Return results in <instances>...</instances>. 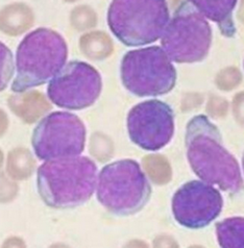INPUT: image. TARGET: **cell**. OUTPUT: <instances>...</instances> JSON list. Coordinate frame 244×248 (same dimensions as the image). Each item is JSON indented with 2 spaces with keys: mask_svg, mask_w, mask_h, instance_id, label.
<instances>
[{
  "mask_svg": "<svg viewBox=\"0 0 244 248\" xmlns=\"http://www.w3.org/2000/svg\"><path fill=\"white\" fill-rule=\"evenodd\" d=\"M185 143L188 162L201 181L231 195L243 190L239 164L226 149L219 129L208 117L198 115L189 121Z\"/></svg>",
  "mask_w": 244,
  "mask_h": 248,
  "instance_id": "cell-1",
  "label": "cell"
},
{
  "mask_svg": "<svg viewBox=\"0 0 244 248\" xmlns=\"http://www.w3.org/2000/svg\"><path fill=\"white\" fill-rule=\"evenodd\" d=\"M97 177L96 164L87 156L53 158L46 161L38 169V191L50 208L74 209L92 197Z\"/></svg>",
  "mask_w": 244,
  "mask_h": 248,
  "instance_id": "cell-2",
  "label": "cell"
},
{
  "mask_svg": "<svg viewBox=\"0 0 244 248\" xmlns=\"http://www.w3.org/2000/svg\"><path fill=\"white\" fill-rule=\"evenodd\" d=\"M68 46L61 34L46 27L27 33L16 53V78L12 91L20 93L44 85L65 66Z\"/></svg>",
  "mask_w": 244,
  "mask_h": 248,
  "instance_id": "cell-3",
  "label": "cell"
},
{
  "mask_svg": "<svg viewBox=\"0 0 244 248\" xmlns=\"http://www.w3.org/2000/svg\"><path fill=\"white\" fill-rule=\"evenodd\" d=\"M97 199L117 216L140 212L149 202L151 187L138 162L120 160L104 166L97 177Z\"/></svg>",
  "mask_w": 244,
  "mask_h": 248,
  "instance_id": "cell-4",
  "label": "cell"
},
{
  "mask_svg": "<svg viewBox=\"0 0 244 248\" xmlns=\"http://www.w3.org/2000/svg\"><path fill=\"white\" fill-rule=\"evenodd\" d=\"M170 14L166 0H113L108 24L124 45H147L162 37Z\"/></svg>",
  "mask_w": 244,
  "mask_h": 248,
  "instance_id": "cell-5",
  "label": "cell"
},
{
  "mask_svg": "<svg viewBox=\"0 0 244 248\" xmlns=\"http://www.w3.org/2000/svg\"><path fill=\"white\" fill-rule=\"evenodd\" d=\"M123 86L139 97L161 96L176 86L177 70L172 61L160 46L130 50L120 65Z\"/></svg>",
  "mask_w": 244,
  "mask_h": 248,
  "instance_id": "cell-6",
  "label": "cell"
},
{
  "mask_svg": "<svg viewBox=\"0 0 244 248\" xmlns=\"http://www.w3.org/2000/svg\"><path fill=\"white\" fill-rule=\"evenodd\" d=\"M212 43V29L189 0L179 4L161 37L162 48L176 63L205 60Z\"/></svg>",
  "mask_w": 244,
  "mask_h": 248,
  "instance_id": "cell-7",
  "label": "cell"
},
{
  "mask_svg": "<svg viewBox=\"0 0 244 248\" xmlns=\"http://www.w3.org/2000/svg\"><path fill=\"white\" fill-rule=\"evenodd\" d=\"M87 130L78 116L54 112L42 119L33 130L32 144L40 160L80 155L86 145Z\"/></svg>",
  "mask_w": 244,
  "mask_h": 248,
  "instance_id": "cell-8",
  "label": "cell"
},
{
  "mask_svg": "<svg viewBox=\"0 0 244 248\" xmlns=\"http://www.w3.org/2000/svg\"><path fill=\"white\" fill-rule=\"evenodd\" d=\"M101 89V77L93 66L81 61H72L50 79L47 94L55 106L80 111L94 105Z\"/></svg>",
  "mask_w": 244,
  "mask_h": 248,
  "instance_id": "cell-9",
  "label": "cell"
},
{
  "mask_svg": "<svg viewBox=\"0 0 244 248\" xmlns=\"http://www.w3.org/2000/svg\"><path fill=\"white\" fill-rule=\"evenodd\" d=\"M127 122L130 140L144 150H161L174 134L173 109L158 99L138 103L130 111Z\"/></svg>",
  "mask_w": 244,
  "mask_h": 248,
  "instance_id": "cell-10",
  "label": "cell"
},
{
  "mask_svg": "<svg viewBox=\"0 0 244 248\" xmlns=\"http://www.w3.org/2000/svg\"><path fill=\"white\" fill-rule=\"evenodd\" d=\"M224 198L219 190L204 181L184 184L172 197V213L176 221L184 227L199 230L219 217Z\"/></svg>",
  "mask_w": 244,
  "mask_h": 248,
  "instance_id": "cell-11",
  "label": "cell"
},
{
  "mask_svg": "<svg viewBox=\"0 0 244 248\" xmlns=\"http://www.w3.org/2000/svg\"><path fill=\"white\" fill-rule=\"evenodd\" d=\"M11 111L27 124L37 122L50 112L51 103L39 91H24L11 95L8 99Z\"/></svg>",
  "mask_w": 244,
  "mask_h": 248,
  "instance_id": "cell-12",
  "label": "cell"
},
{
  "mask_svg": "<svg viewBox=\"0 0 244 248\" xmlns=\"http://www.w3.org/2000/svg\"><path fill=\"white\" fill-rule=\"evenodd\" d=\"M206 19L217 23L225 37L232 38L236 33L233 13L238 0H189Z\"/></svg>",
  "mask_w": 244,
  "mask_h": 248,
  "instance_id": "cell-13",
  "label": "cell"
},
{
  "mask_svg": "<svg viewBox=\"0 0 244 248\" xmlns=\"http://www.w3.org/2000/svg\"><path fill=\"white\" fill-rule=\"evenodd\" d=\"M33 23V11L26 3L14 2L0 11V31L8 36H21L30 31Z\"/></svg>",
  "mask_w": 244,
  "mask_h": 248,
  "instance_id": "cell-14",
  "label": "cell"
},
{
  "mask_svg": "<svg viewBox=\"0 0 244 248\" xmlns=\"http://www.w3.org/2000/svg\"><path fill=\"white\" fill-rule=\"evenodd\" d=\"M37 167V161L27 148L12 149L6 158V172L14 181H26L33 175Z\"/></svg>",
  "mask_w": 244,
  "mask_h": 248,
  "instance_id": "cell-15",
  "label": "cell"
},
{
  "mask_svg": "<svg viewBox=\"0 0 244 248\" xmlns=\"http://www.w3.org/2000/svg\"><path fill=\"white\" fill-rule=\"evenodd\" d=\"M218 244L224 248H244V217H231L216 223Z\"/></svg>",
  "mask_w": 244,
  "mask_h": 248,
  "instance_id": "cell-16",
  "label": "cell"
},
{
  "mask_svg": "<svg viewBox=\"0 0 244 248\" xmlns=\"http://www.w3.org/2000/svg\"><path fill=\"white\" fill-rule=\"evenodd\" d=\"M80 48L91 60H103L112 52V43L104 32H89L80 39Z\"/></svg>",
  "mask_w": 244,
  "mask_h": 248,
  "instance_id": "cell-17",
  "label": "cell"
},
{
  "mask_svg": "<svg viewBox=\"0 0 244 248\" xmlns=\"http://www.w3.org/2000/svg\"><path fill=\"white\" fill-rule=\"evenodd\" d=\"M13 52L10 48L0 41V92L5 90L14 75Z\"/></svg>",
  "mask_w": 244,
  "mask_h": 248,
  "instance_id": "cell-18",
  "label": "cell"
},
{
  "mask_svg": "<svg viewBox=\"0 0 244 248\" xmlns=\"http://www.w3.org/2000/svg\"><path fill=\"white\" fill-rule=\"evenodd\" d=\"M96 15L88 5H79L70 13V23L73 29L85 31L95 25Z\"/></svg>",
  "mask_w": 244,
  "mask_h": 248,
  "instance_id": "cell-19",
  "label": "cell"
},
{
  "mask_svg": "<svg viewBox=\"0 0 244 248\" xmlns=\"http://www.w3.org/2000/svg\"><path fill=\"white\" fill-rule=\"evenodd\" d=\"M19 193L18 185L4 173H0V203H10L16 199Z\"/></svg>",
  "mask_w": 244,
  "mask_h": 248,
  "instance_id": "cell-20",
  "label": "cell"
},
{
  "mask_svg": "<svg viewBox=\"0 0 244 248\" xmlns=\"http://www.w3.org/2000/svg\"><path fill=\"white\" fill-rule=\"evenodd\" d=\"M10 125L9 116L3 111L2 108H0V138L3 137L5 133L8 132Z\"/></svg>",
  "mask_w": 244,
  "mask_h": 248,
  "instance_id": "cell-21",
  "label": "cell"
},
{
  "mask_svg": "<svg viewBox=\"0 0 244 248\" xmlns=\"http://www.w3.org/2000/svg\"><path fill=\"white\" fill-rule=\"evenodd\" d=\"M3 163H4V155H3L2 150L0 149V169L2 168V166H3Z\"/></svg>",
  "mask_w": 244,
  "mask_h": 248,
  "instance_id": "cell-22",
  "label": "cell"
},
{
  "mask_svg": "<svg viewBox=\"0 0 244 248\" xmlns=\"http://www.w3.org/2000/svg\"><path fill=\"white\" fill-rule=\"evenodd\" d=\"M65 2H69V3H72V2H75V1H79V0H64Z\"/></svg>",
  "mask_w": 244,
  "mask_h": 248,
  "instance_id": "cell-23",
  "label": "cell"
},
{
  "mask_svg": "<svg viewBox=\"0 0 244 248\" xmlns=\"http://www.w3.org/2000/svg\"><path fill=\"white\" fill-rule=\"evenodd\" d=\"M242 167H243V171H244V154H243V157H242Z\"/></svg>",
  "mask_w": 244,
  "mask_h": 248,
  "instance_id": "cell-24",
  "label": "cell"
},
{
  "mask_svg": "<svg viewBox=\"0 0 244 248\" xmlns=\"http://www.w3.org/2000/svg\"><path fill=\"white\" fill-rule=\"evenodd\" d=\"M243 65H244V63H243Z\"/></svg>",
  "mask_w": 244,
  "mask_h": 248,
  "instance_id": "cell-25",
  "label": "cell"
}]
</instances>
